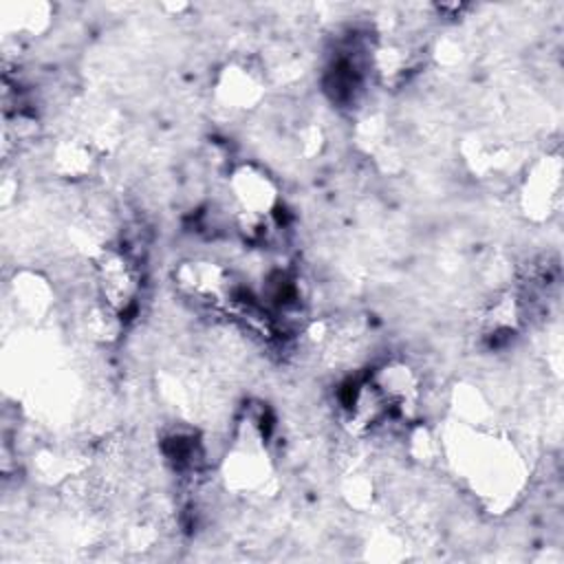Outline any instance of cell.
Masks as SVG:
<instances>
[{
	"label": "cell",
	"instance_id": "6da1fadb",
	"mask_svg": "<svg viewBox=\"0 0 564 564\" xmlns=\"http://www.w3.org/2000/svg\"><path fill=\"white\" fill-rule=\"evenodd\" d=\"M90 260L97 300L126 317L141 297V271L134 258L117 247H99Z\"/></svg>",
	"mask_w": 564,
	"mask_h": 564
},
{
	"label": "cell",
	"instance_id": "7a4b0ae2",
	"mask_svg": "<svg viewBox=\"0 0 564 564\" xmlns=\"http://www.w3.org/2000/svg\"><path fill=\"white\" fill-rule=\"evenodd\" d=\"M227 194L234 216L273 218L280 207L278 178L256 161H242L229 170Z\"/></svg>",
	"mask_w": 564,
	"mask_h": 564
},
{
	"label": "cell",
	"instance_id": "3957f363",
	"mask_svg": "<svg viewBox=\"0 0 564 564\" xmlns=\"http://www.w3.org/2000/svg\"><path fill=\"white\" fill-rule=\"evenodd\" d=\"M562 198V161L557 154H546L538 159L522 181L520 189V205L522 212L531 220H549Z\"/></svg>",
	"mask_w": 564,
	"mask_h": 564
},
{
	"label": "cell",
	"instance_id": "277c9868",
	"mask_svg": "<svg viewBox=\"0 0 564 564\" xmlns=\"http://www.w3.org/2000/svg\"><path fill=\"white\" fill-rule=\"evenodd\" d=\"M216 99L231 112L251 110L264 97V70L247 59L227 62L214 82Z\"/></svg>",
	"mask_w": 564,
	"mask_h": 564
},
{
	"label": "cell",
	"instance_id": "5b68a950",
	"mask_svg": "<svg viewBox=\"0 0 564 564\" xmlns=\"http://www.w3.org/2000/svg\"><path fill=\"white\" fill-rule=\"evenodd\" d=\"M53 170L64 178H84L95 167L93 143L84 139H64L51 152Z\"/></svg>",
	"mask_w": 564,
	"mask_h": 564
},
{
	"label": "cell",
	"instance_id": "8992f818",
	"mask_svg": "<svg viewBox=\"0 0 564 564\" xmlns=\"http://www.w3.org/2000/svg\"><path fill=\"white\" fill-rule=\"evenodd\" d=\"M344 498L348 500V505L352 509L361 511V509L370 507L372 500H375V485H372V480L366 474H361V471L348 474L346 485H344Z\"/></svg>",
	"mask_w": 564,
	"mask_h": 564
}]
</instances>
